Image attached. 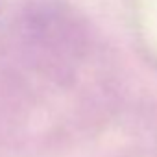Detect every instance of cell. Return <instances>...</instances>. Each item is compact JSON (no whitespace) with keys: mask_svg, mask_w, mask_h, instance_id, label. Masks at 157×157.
Here are the masks:
<instances>
[]
</instances>
